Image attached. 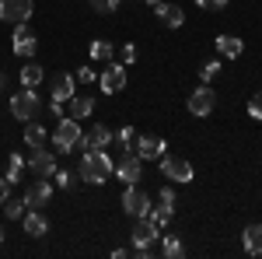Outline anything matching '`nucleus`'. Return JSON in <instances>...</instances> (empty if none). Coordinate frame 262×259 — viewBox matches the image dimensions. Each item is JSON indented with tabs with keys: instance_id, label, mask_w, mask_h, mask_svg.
Returning a JSON list of instances; mask_svg holds the SVG:
<instances>
[{
	"instance_id": "obj_1",
	"label": "nucleus",
	"mask_w": 262,
	"mask_h": 259,
	"mask_svg": "<svg viewBox=\"0 0 262 259\" xmlns=\"http://www.w3.org/2000/svg\"><path fill=\"white\" fill-rule=\"evenodd\" d=\"M77 172H81V179H84V182H91V186H101V182L112 175V158L105 154V147H88Z\"/></svg>"
},
{
	"instance_id": "obj_2",
	"label": "nucleus",
	"mask_w": 262,
	"mask_h": 259,
	"mask_svg": "<svg viewBox=\"0 0 262 259\" xmlns=\"http://www.w3.org/2000/svg\"><path fill=\"white\" fill-rule=\"evenodd\" d=\"M81 119H74V116H63L56 123V130H53V147H56V154H70V151H81Z\"/></svg>"
},
{
	"instance_id": "obj_3",
	"label": "nucleus",
	"mask_w": 262,
	"mask_h": 259,
	"mask_svg": "<svg viewBox=\"0 0 262 259\" xmlns=\"http://www.w3.org/2000/svg\"><path fill=\"white\" fill-rule=\"evenodd\" d=\"M161 238V228H158V221L150 217H137V224H133V231H129V242H133V252L137 256H147L150 252V245Z\"/></svg>"
},
{
	"instance_id": "obj_4",
	"label": "nucleus",
	"mask_w": 262,
	"mask_h": 259,
	"mask_svg": "<svg viewBox=\"0 0 262 259\" xmlns=\"http://www.w3.org/2000/svg\"><path fill=\"white\" fill-rule=\"evenodd\" d=\"M39 109H42V102H39V95H35V88H21L18 95L11 98V116L21 119V123L35 119V116H39Z\"/></svg>"
},
{
	"instance_id": "obj_5",
	"label": "nucleus",
	"mask_w": 262,
	"mask_h": 259,
	"mask_svg": "<svg viewBox=\"0 0 262 259\" xmlns=\"http://www.w3.org/2000/svg\"><path fill=\"white\" fill-rule=\"evenodd\" d=\"M158 165H161V175L171 182H192L196 179V172H192V165L185 158H175V154H161L158 158Z\"/></svg>"
},
{
	"instance_id": "obj_6",
	"label": "nucleus",
	"mask_w": 262,
	"mask_h": 259,
	"mask_svg": "<svg viewBox=\"0 0 262 259\" xmlns=\"http://www.w3.org/2000/svg\"><path fill=\"white\" fill-rule=\"evenodd\" d=\"M122 210H126L129 217H147V214H150V196L140 189V182L126 186V193H122Z\"/></svg>"
},
{
	"instance_id": "obj_7",
	"label": "nucleus",
	"mask_w": 262,
	"mask_h": 259,
	"mask_svg": "<svg viewBox=\"0 0 262 259\" xmlns=\"http://www.w3.org/2000/svg\"><path fill=\"white\" fill-rule=\"evenodd\" d=\"M32 14H35V4H32V0H0V21L25 25Z\"/></svg>"
},
{
	"instance_id": "obj_8",
	"label": "nucleus",
	"mask_w": 262,
	"mask_h": 259,
	"mask_svg": "<svg viewBox=\"0 0 262 259\" xmlns=\"http://www.w3.org/2000/svg\"><path fill=\"white\" fill-rule=\"evenodd\" d=\"M164 151H168V144L161 137H154V133H140V137L133 140V154L140 161H158Z\"/></svg>"
},
{
	"instance_id": "obj_9",
	"label": "nucleus",
	"mask_w": 262,
	"mask_h": 259,
	"mask_svg": "<svg viewBox=\"0 0 262 259\" xmlns=\"http://www.w3.org/2000/svg\"><path fill=\"white\" fill-rule=\"evenodd\" d=\"M185 105H189V112H192V116H210V112L217 109V91H213L210 84H203V88H196V91L189 95Z\"/></svg>"
},
{
	"instance_id": "obj_10",
	"label": "nucleus",
	"mask_w": 262,
	"mask_h": 259,
	"mask_svg": "<svg viewBox=\"0 0 262 259\" xmlns=\"http://www.w3.org/2000/svg\"><path fill=\"white\" fill-rule=\"evenodd\" d=\"M11 49H14V53H18L21 60H32V56H35V46H39V42H35V35H32V28H28V21H25V25H14V35H11Z\"/></svg>"
},
{
	"instance_id": "obj_11",
	"label": "nucleus",
	"mask_w": 262,
	"mask_h": 259,
	"mask_svg": "<svg viewBox=\"0 0 262 259\" xmlns=\"http://www.w3.org/2000/svg\"><path fill=\"white\" fill-rule=\"evenodd\" d=\"M28 168H32L39 179H49V175H56V154L46 151V147H35V151L28 154Z\"/></svg>"
},
{
	"instance_id": "obj_12",
	"label": "nucleus",
	"mask_w": 262,
	"mask_h": 259,
	"mask_svg": "<svg viewBox=\"0 0 262 259\" xmlns=\"http://www.w3.org/2000/svg\"><path fill=\"white\" fill-rule=\"evenodd\" d=\"M98 84L105 95H116L126 88V63H108L105 67V74H98Z\"/></svg>"
},
{
	"instance_id": "obj_13",
	"label": "nucleus",
	"mask_w": 262,
	"mask_h": 259,
	"mask_svg": "<svg viewBox=\"0 0 262 259\" xmlns=\"http://www.w3.org/2000/svg\"><path fill=\"white\" fill-rule=\"evenodd\" d=\"M116 175H119L126 186H133V182L143 179V161L137 158V154H122L119 165H116Z\"/></svg>"
},
{
	"instance_id": "obj_14",
	"label": "nucleus",
	"mask_w": 262,
	"mask_h": 259,
	"mask_svg": "<svg viewBox=\"0 0 262 259\" xmlns=\"http://www.w3.org/2000/svg\"><path fill=\"white\" fill-rule=\"evenodd\" d=\"M49 200H53V186H49L46 179H39V182L28 186V193H25V207H28V210H42Z\"/></svg>"
},
{
	"instance_id": "obj_15",
	"label": "nucleus",
	"mask_w": 262,
	"mask_h": 259,
	"mask_svg": "<svg viewBox=\"0 0 262 259\" xmlns=\"http://www.w3.org/2000/svg\"><path fill=\"white\" fill-rule=\"evenodd\" d=\"M154 14H158V21L161 25H168V28H182V21H185V11H182L179 4H154Z\"/></svg>"
},
{
	"instance_id": "obj_16",
	"label": "nucleus",
	"mask_w": 262,
	"mask_h": 259,
	"mask_svg": "<svg viewBox=\"0 0 262 259\" xmlns=\"http://www.w3.org/2000/svg\"><path fill=\"white\" fill-rule=\"evenodd\" d=\"M21 224H25V235H32V238H42V235L49 231V221L42 217V210H28V214H21Z\"/></svg>"
},
{
	"instance_id": "obj_17",
	"label": "nucleus",
	"mask_w": 262,
	"mask_h": 259,
	"mask_svg": "<svg viewBox=\"0 0 262 259\" xmlns=\"http://www.w3.org/2000/svg\"><path fill=\"white\" fill-rule=\"evenodd\" d=\"M217 53H221L224 60H238L245 53V42L238 39V35H221V39H217Z\"/></svg>"
},
{
	"instance_id": "obj_18",
	"label": "nucleus",
	"mask_w": 262,
	"mask_h": 259,
	"mask_svg": "<svg viewBox=\"0 0 262 259\" xmlns=\"http://www.w3.org/2000/svg\"><path fill=\"white\" fill-rule=\"evenodd\" d=\"M242 242H245V252H248V256H262V221L245 228Z\"/></svg>"
},
{
	"instance_id": "obj_19",
	"label": "nucleus",
	"mask_w": 262,
	"mask_h": 259,
	"mask_svg": "<svg viewBox=\"0 0 262 259\" xmlns=\"http://www.w3.org/2000/svg\"><path fill=\"white\" fill-rule=\"evenodd\" d=\"M74 98V77L70 74H56V81H53V102H70Z\"/></svg>"
},
{
	"instance_id": "obj_20",
	"label": "nucleus",
	"mask_w": 262,
	"mask_h": 259,
	"mask_svg": "<svg viewBox=\"0 0 262 259\" xmlns=\"http://www.w3.org/2000/svg\"><path fill=\"white\" fill-rule=\"evenodd\" d=\"M91 112H95V98L74 91V98H70V116H74V119H88Z\"/></svg>"
},
{
	"instance_id": "obj_21",
	"label": "nucleus",
	"mask_w": 262,
	"mask_h": 259,
	"mask_svg": "<svg viewBox=\"0 0 262 259\" xmlns=\"http://www.w3.org/2000/svg\"><path fill=\"white\" fill-rule=\"evenodd\" d=\"M46 140H49V133H46V130H42L35 119L25 123V144H28L32 151H35V147H46Z\"/></svg>"
},
{
	"instance_id": "obj_22",
	"label": "nucleus",
	"mask_w": 262,
	"mask_h": 259,
	"mask_svg": "<svg viewBox=\"0 0 262 259\" xmlns=\"http://www.w3.org/2000/svg\"><path fill=\"white\" fill-rule=\"evenodd\" d=\"M42 77H46V74H42V67L39 63H25V67H21V84H25V88H39L42 84Z\"/></svg>"
},
{
	"instance_id": "obj_23",
	"label": "nucleus",
	"mask_w": 262,
	"mask_h": 259,
	"mask_svg": "<svg viewBox=\"0 0 262 259\" xmlns=\"http://www.w3.org/2000/svg\"><path fill=\"white\" fill-rule=\"evenodd\" d=\"M161 252H164V259H182L185 256V245H182L179 235H164L161 238Z\"/></svg>"
},
{
	"instance_id": "obj_24",
	"label": "nucleus",
	"mask_w": 262,
	"mask_h": 259,
	"mask_svg": "<svg viewBox=\"0 0 262 259\" xmlns=\"http://www.w3.org/2000/svg\"><path fill=\"white\" fill-rule=\"evenodd\" d=\"M88 147H112V130L108 126H91V133H88Z\"/></svg>"
},
{
	"instance_id": "obj_25",
	"label": "nucleus",
	"mask_w": 262,
	"mask_h": 259,
	"mask_svg": "<svg viewBox=\"0 0 262 259\" xmlns=\"http://www.w3.org/2000/svg\"><path fill=\"white\" fill-rule=\"evenodd\" d=\"M133 140H137V133H133V126H122L119 133H112V144L119 147L122 154H133Z\"/></svg>"
},
{
	"instance_id": "obj_26",
	"label": "nucleus",
	"mask_w": 262,
	"mask_h": 259,
	"mask_svg": "<svg viewBox=\"0 0 262 259\" xmlns=\"http://www.w3.org/2000/svg\"><path fill=\"white\" fill-rule=\"evenodd\" d=\"M21 172H25V158H21V154H11V158H7V175H4V179L14 186V182H21Z\"/></svg>"
},
{
	"instance_id": "obj_27",
	"label": "nucleus",
	"mask_w": 262,
	"mask_h": 259,
	"mask_svg": "<svg viewBox=\"0 0 262 259\" xmlns=\"http://www.w3.org/2000/svg\"><path fill=\"white\" fill-rule=\"evenodd\" d=\"M91 60H98V63H112V42H91Z\"/></svg>"
},
{
	"instance_id": "obj_28",
	"label": "nucleus",
	"mask_w": 262,
	"mask_h": 259,
	"mask_svg": "<svg viewBox=\"0 0 262 259\" xmlns=\"http://www.w3.org/2000/svg\"><path fill=\"white\" fill-rule=\"evenodd\" d=\"M21 214H25V200H14V196L4 200V217L7 221H21Z\"/></svg>"
},
{
	"instance_id": "obj_29",
	"label": "nucleus",
	"mask_w": 262,
	"mask_h": 259,
	"mask_svg": "<svg viewBox=\"0 0 262 259\" xmlns=\"http://www.w3.org/2000/svg\"><path fill=\"white\" fill-rule=\"evenodd\" d=\"M217 74H221V60H206V63L200 67V77L206 81V84H210V81L217 77Z\"/></svg>"
},
{
	"instance_id": "obj_30",
	"label": "nucleus",
	"mask_w": 262,
	"mask_h": 259,
	"mask_svg": "<svg viewBox=\"0 0 262 259\" xmlns=\"http://www.w3.org/2000/svg\"><path fill=\"white\" fill-rule=\"evenodd\" d=\"M91 4V11H98V14H112L116 7H119V0H88Z\"/></svg>"
},
{
	"instance_id": "obj_31",
	"label": "nucleus",
	"mask_w": 262,
	"mask_h": 259,
	"mask_svg": "<svg viewBox=\"0 0 262 259\" xmlns=\"http://www.w3.org/2000/svg\"><path fill=\"white\" fill-rule=\"evenodd\" d=\"M171 214H175V207H168V203H161V207H158V210H154V214H150V217L158 221V228H164V224H168V221H171Z\"/></svg>"
},
{
	"instance_id": "obj_32",
	"label": "nucleus",
	"mask_w": 262,
	"mask_h": 259,
	"mask_svg": "<svg viewBox=\"0 0 262 259\" xmlns=\"http://www.w3.org/2000/svg\"><path fill=\"white\" fill-rule=\"evenodd\" d=\"M248 116L262 123V91H255V95H252V102H248Z\"/></svg>"
},
{
	"instance_id": "obj_33",
	"label": "nucleus",
	"mask_w": 262,
	"mask_h": 259,
	"mask_svg": "<svg viewBox=\"0 0 262 259\" xmlns=\"http://www.w3.org/2000/svg\"><path fill=\"white\" fill-rule=\"evenodd\" d=\"M137 56H140V53H137V46H133V42H129V46H122V49H119V60L126 63V67H129V63H137Z\"/></svg>"
},
{
	"instance_id": "obj_34",
	"label": "nucleus",
	"mask_w": 262,
	"mask_h": 259,
	"mask_svg": "<svg viewBox=\"0 0 262 259\" xmlns=\"http://www.w3.org/2000/svg\"><path fill=\"white\" fill-rule=\"evenodd\" d=\"M74 81H84V84H91V81H98V74H95L91 67H77V74H74Z\"/></svg>"
},
{
	"instance_id": "obj_35",
	"label": "nucleus",
	"mask_w": 262,
	"mask_h": 259,
	"mask_svg": "<svg viewBox=\"0 0 262 259\" xmlns=\"http://www.w3.org/2000/svg\"><path fill=\"white\" fill-rule=\"evenodd\" d=\"M196 4H200L203 11H224V7H227L231 0H196Z\"/></svg>"
},
{
	"instance_id": "obj_36",
	"label": "nucleus",
	"mask_w": 262,
	"mask_h": 259,
	"mask_svg": "<svg viewBox=\"0 0 262 259\" xmlns=\"http://www.w3.org/2000/svg\"><path fill=\"white\" fill-rule=\"evenodd\" d=\"M56 186H60V189H70V186H74V175H70L67 168H60V172H56Z\"/></svg>"
},
{
	"instance_id": "obj_37",
	"label": "nucleus",
	"mask_w": 262,
	"mask_h": 259,
	"mask_svg": "<svg viewBox=\"0 0 262 259\" xmlns=\"http://www.w3.org/2000/svg\"><path fill=\"white\" fill-rule=\"evenodd\" d=\"M158 200H161V203H168V207H175V189H171V186H164L161 193H158Z\"/></svg>"
},
{
	"instance_id": "obj_38",
	"label": "nucleus",
	"mask_w": 262,
	"mask_h": 259,
	"mask_svg": "<svg viewBox=\"0 0 262 259\" xmlns=\"http://www.w3.org/2000/svg\"><path fill=\"white\" fill-rule=\"evenodd\" d=\"M11 196V182L7 179H0V207H4V200Z\"/></svg>"
},
{
	"instance_id": "obj_39",
	"label": "nucleus",
	"mask_w": 262,
	"mask_h": 259,
	"mask_svg": "<svg viewBox=\"0 0 262 259\" xmlns=\"http://www.w3.org/2000/svg\"><path fill=\"white\" fill-rule=\"evenodd\" d=\"M4 88H7V77H4V70H0V91H4Z\"/></svg>"
},
{
	"instance_id": "obj_40",
	"label": "nucleus",
	"mask_w": 262,
	"mask_h": 259,
	"mask_svg": "<svg viewBox=\"0 0 262 259\" xmlns=\"http://www.w3.org/2000/svg\"><path fill=\"white\" fill-rule=\"evenodd\" d=\"M147 4H150V7H154V4H161V0H147Z\"/></svg>"
},
{
	"instance_id": "obj_41",
	"label": "nucleus",
	"mask_w": 262,
	"mask_h": 259,
	"mask_svg": "<svg viewBox=\"0 0 262 259\" xmlns=\"http://www.w3.org/2000/svg\"><path fill=\"white\" fill-rule=\"evenodd\" d=\"M0 242H4V228H0Z\"/></svg>"
}]
</instances>
